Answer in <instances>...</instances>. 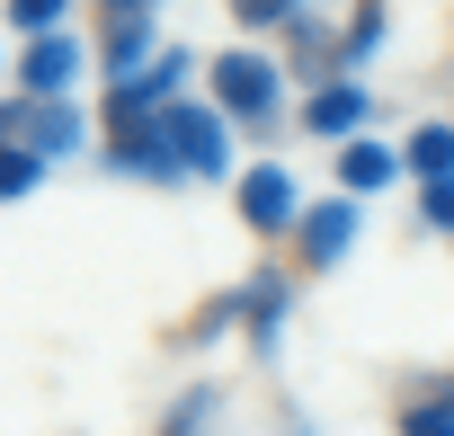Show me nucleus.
I'll return each mask as SVG.
<instances>
[{
    "label": "nucleus",
    "instance_id": "obj_1",
    "mask_svg": "<svg viewBox=\"0 0 454 436\" xmlns=\"http://www.w3.org/2000/svg\"><path fill=\"white\" fill-rule=\"evenodd\" d=\"M160 134H169V160L187 178H232V134H223V107H160Z\"/></svg>",
    "mask_w": 454,
    "mask_h": 436
},
{
    "label": "nucleus",
    "instance_id": "obj_2",
    "mask_svg": "<svg viewBox=\"0 0 454 436\" xmlns=\"http://www.w3.org/2000/svg\"><path fill=\"white\" fill-rule=\"evenodd\" d=\"M187 72H196V54L187 45H160L134 81H107V125H125V116H160V107H178L187 98Z\"/></svg>",
    "mask_w": 454,
    "mask_h": 436
},
{
    "label": "nucleus",
    "instance_id": "obj_3",
    "mask_svg": "<svg viewBox=\"0 0 454 436\" xmlns=\"http://www.w3.org/2000/svg\"><path fill=\"white\" fill-rule=\"evenodd\" d=\"M277 81H286V72H277L268 54H223V63H214V107H223V116H241V125H268V116L286 107Z\"/></svg>",
    "mask_w": 454,
    "mask_h": 436
},
{
    "label": "nucleus",
    "instance_id": "obj_4",
    "mask_svg": "<svg viewBox=\"0 0 454 436\" xmlns=\"http://www.w3.org/2000/svg\"><path fill=\"white\" fill-rule=\"evenodd\" d=\"M356 196H330V205H303L294 214V241H303V268H339L348 250H356Z\"/></svg>",
    "mask_w": 454,
    "mask_h": 436
},
{
    "label": "nucleus",
    "instance_id": "obj_5",
    "mask_svg": "<svg viewBox=\"0 0 454 436\" xmlns=\"http://www.w3.org/2000/svg\"><path fill=\"white\" fill-rule=\"evenodd\" d=\"M232 196H241V223H250V232H294V214H303V205H294V178H286V169H268V160H259V169H241V178H232Z\"/></svg>",
    "mask_w": 454,
    "mask_h": 436
},
{
    "label": "nucleus",
    "instance_id": "obj_6",
    "mask_svg": "<svg viewBox=\"0 0 454 436\" xmlns=\"http://www.w3.org/2000/svg\"><path fill=\"white\" fill-rule=\"evenodd\" d=\"M107 160H116V169H134V178H178L160 116H125V125H107Z\"/></svg>",
    "mask_w": 454,
    "mask_h": 436
},
{
    "label": "nucleus",
    "instance_id": "obj_7",
    "mask_svg": "<svg viewBox=\"0 0 454 436\" xmlns=\"http://www.w3.org/2000/svg\"><path fill=\"white\" fill-rule=\"evenodd\" d=\"M72 72H81V45L54 27V36H36V45H27V63H19V90H27V98H63V90H72Z\"/></svg>",
    "mask_w": 454,
    "mask_h": 436
},
{
    "label": "nucleus",
    "instance_id": "obj_8",
    "mask_svg": "<svg viewBox=\"0 0 454 436\" xmlns=\"http://www.w3.org/2000/svg\"><path fill=\"white\" fill-rule=\"evenodd\" d=\"M303 125H312L321 143H356V134H365V90H356V81H321L312 107H303Z\"/></svg>",
    "mask_w": 454,
    "mask_h": 436
},
{
    "label": "nucleus",
    "instance_id": "obj_9",
    "mask_svg": "<svg viewBox=\"0 0 454 436\" xmlns=\"http://www.w3.org/2000/svg\"><path fill=\"white\" fill-rule=\"evenodd\" d=\"M36 160H63L72 143H81V107L72 98H27V134H19Z\"/></svg>",
    "mask_w": 454,
    "mask_h": 436
},
{
    "label": "nucleus",
    "instance_id": "obj_10",
    "mask_svg": "<svg viewBox=\"0 0 454 436\" xmlns=\"http://www.w3.org/2000/svg\"><path fill=\"white\" fill-rule=\"evenodd\" d=\"M339 178H348V196H374V187L401 178V152L374 143V134H356V143H339Z\"/></svg>",
    "mask_w": 454,
    "mask_h": 436
},
{
    "label": "nucleus",
    "instance_id": "obj_11",
    "mask_svg": "<svg viewBox=\"0 0 454 436\" xmlns=\"http://www.w3.org/2000/svg\"><path fill=\"white\" fill-rule=\"evenodd\" d=\"M98 54H107V81H134V72L152 63V19H143V10L107 19V45H98Z\"/></svg>",
    "mask_w": 454,
    "mask_h": 436
},
{
    "label": "nucleus",
    "instance_id": "obj_12",
    "mask_svg": "<svg viewBox=\"0 0 454 436\" xmlns=\"http://www.w3.org/2000/svg\"><path fill=\"white\" fill-rule=\"evenodd\" d=\"M401 169H419L427 187H436V178H454V125H419V134L401 143Z\"/></svg>",
    "mask_w": 454,
    "mask_h": 436
},
{
    "label": "nucleus",
    "instance_id": "obj_13",
    "mask_svg": "<svg viewBox=\"0 0 454 436\" xmlns=\"http://www.w3.org/2000/svg\"><path fill=\"white\" fill-rule=\"evenodd\" d=\"M286 294H294L286 276H259V285H241V321H250V339H259V347L277 339V321H286Z\"/></svg>",
    "mask_w": 454,
    "mask_h": 436
},
{
    "label": "nucleus",
    "instance_id": "obj_14",
    "mask_svg": "<svg viewBox=\"0 0 454 436\" xmlns=\"http://www.w3.org/2000/svg\"><path fill=\"white\" fill-rule=\"evenodd\" d=\"M36 178H45V160H36L27 143H10V152H0V205H10V196H36Z\"/></svg>",
    "mask_w": 454,
    "mask_h": 436
},
{
    "label": "nucleus",
    "instance_id": "obj_15",
    "mask_svg": "<svg viewBox=\"0 0 454 436\" xmlns=\"http://www.w3.org/2000/svg\"><path fill=\"white\" fill-rule=\"evenodd\" d=\"M401 436H454V392H436V401H410V409H401Z\"/></svg>",
    "mask_w": 454,
    "mask_h": 436
},
{
    "label": "nucleus",
    "instance_id": "obj_16",
    "mask_svg": "<svg viewBox=\"0 0 454 436\" xmlns=\"http://www.w3.org/2000/svg\"><path fill=\"white\" fill-rule=\"evenodd\" d=\"M63 10H72V0H10V27H27V36H54V27H63Z\"/></svg>",
    "mask_w": 454,
    "mask_h": 436
},
{
    "label": "nucleus",
    "instance_id": "obj_17",
    "mask_svg": "<svg viewBox=\"0 0 454 436\" xmlns=\"http://www.w3.org/2000/svg\"><path fill=\"white\" fill-rule=\"evenodd\" d=\"M383 45V0H356V27H348V63H365Z\"/></svg>",
    "mask_w": 454,
    "mask_h": 436
},
{
    "label": "nucleus",
    "instance_id": "obj_18",
    "mask_svg": "<svg viewBox=\"0 0 454 436\" xmlns=\"http://www.w3.org/2000/svg\"><path fill=\"white\" fill-rule=\"evenodd\" d=\"M232 19H241V27H286L294 0H232Z\"/></svg>",
    "mask_w": 454,
    "mask_h": 436
},
{
    "label": "nucleus",
    "instance_id": "obj_19",
    "mask_svg": "<svg viewBox=\"0 0 454 436\" xmlns=\"http://www.w3.org/2000/svg\"><path fill=\"white\" fill-rule=\"evenodd\" d=\"M419 214H427V223H436V232H454V178H436V187L419 196Z\"/></svg>",
    "mask_w": 454,
    "mask_h": 436
},
{
    "label": "nucleus",
    "instance_id": "obj_20",
    "mask_svg": "<svg viewBox=\"0 0 454 436\" xmlns=\"http://www.w3.org/2000/svg\"><path fill=\"white\" fill-rule=\"evenodd\" d=\"M196 427H205V392H187V401L169 409V427H160V436H196Z\"/></svg>",
    "mask_w": 454,
    "mask_h": 436
},
{
    "label": "nucleus",
    "instance_id": "obj_21",
    "mask_svg": "<svg viewBox=\"0 0 454 436\" xmlns=\"http://www.w3.org/2000/svg\"><path fill=\"white\" fill-rule=\"evenodd\" d=\"M107 10H116V19H125V10H152V0H107Z\"/></svg>",
    "mask_w": 454,
    "mask_h": 436
}]
</instances>
